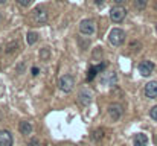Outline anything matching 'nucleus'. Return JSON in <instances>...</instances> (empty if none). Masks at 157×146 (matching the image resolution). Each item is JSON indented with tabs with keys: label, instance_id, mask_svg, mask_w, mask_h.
I'll return each mask as SVG.
<instances>
[{
	"label": "nucleus",
	"instance_id": "nucleus-18",
	"mask_svg": "<svg viewBox=\"0 0 157 146\" xmlns=\"http://www.w3.org/2000/svg\"><path fill=\"white\" fill-rule=\"evenodd\" d=\"M149 116H151L153 120H156V122H157V105L151 108V111H149Z\"/></svg>",
	"mask_w": 157,
	"mask_h": 146
},
{
	"label": "nucleus",
	"instance_id": "nucleus-7",
	"mask_svg": "<svg viewBox=\"0 0 157 146\" xmlns=\"http://www.w3.org/2000/svg\"><path fill=\"white\" fill-rule=\"evenodd\" d=\"M14 143V138H12V134L6 129L0 131V146H12Z\"/></svg>",
	"mask_w": 157,
	"mask_h": 146
},
{
	"label": "nucleus",
	"instance_id": "nucleus-3",
	"mask_svg": "<svg viewBox=\"0 0 157 146\" xmlns=\"http://www.w3.org/2000/svg\"><path fill=\"white\" fill-rule=\"evenodd\" d=\"M79 32L83 35H93V32H95V23H93V20H83V22L79 23Z\"/></svg>",
	"mask_w": 157,
	"mask_h": 146
},
{
	"label": "nucleus",
	"instance_id": "nucleus-23",
	"mask_svg": "<svg viewBox=\"0 0 157 146\" xmlns=\"http://www.w3.org/2000/svg\"><path fill=\"white\" fill-rule=\"evenodd\" d=\"M38 72H40V70H38L37 67H32V75H38Z\"/></svg>",
	"mask_w": 157,
	"mask_h": 146
},
{
	"label": "nucleus",
	"instance_id": "nucleus-10",
	"mask_svg": "<svg viewBox=\"0 0 157 146\" xmlns=\"http://www.w3.org/2000/svg\"><path fill=\"white\" fill-rule=\"evenodd\" d=\"M107 67V64L105 63H102V64H99V65H92L90 69H88V73H87V81H92V79L98 75L99 72H102Z\"/></svg>",
	"mask_w": 157,
	"mask_h": 146
},
{
	"label": "nucleus",
	"instance_id": "nucleus-11",
	"mask_svg": "<svg viewBox=\"0 0 157 146\" xmlns=\"http://www.w3.org/2000/svg\"><path fill=\"white\" fill-rule=\"evenodd\" d=\"M78 101L83 104V105H88L92 102V93L88 90H81L79 91V96H78Z\"/></svg>",
	"mask_w": 157,
	"mask_h": 146
},
{
	"label": "nucleus",
	"instance_id": "nucleus-15",
	"mask_svg": "<svg viewBox=\"0 0 157 146\" xmlns=\"http://www.w3.org/2000/svg\"><path fill=\"white\" fill-rule=\"evenodd\" d=\"M148 5V0H134V6H136V9H145V6Z\"/></svg>",
	"mask_w": 157,
	"mask_h": 146
},
{
	"label": "nucleus",
	"instance_id": "nucleus-9",
	"mask_svg": "<svg viewBox=\"0 0 157 146\" xmlns=\"http://www.w3.org/2000/svg\"><path fill=\"white\" fill-rule=\"evenodd\" d=\"M108 116L113 119V122L119 120L121 116H122V108H121V105H118V104L110 105V107H108Z\"/></svg>",
	"mask_w": 157,
	"mask_h": 146
},
{
	"label": "nucleus",
	"instance_id": "nucleus-22",
	"mask_svg": "<svg viewBox=\"0 0 157 146\" xmlns=\"http://www.w3.org/2000/svg\"><path fill=\"white\" fill-rule=\"evenodd\" d=\"M95 5H96V6H102V5H104V0H95Z\"/></svg>",
	"mask_w": 157,
	"mask_h": 146
},
{
	"label": "nucleus",
	"instance_id": "nucleus-5",
	"mask_svg": "<svg viewBox=\"0 0 157 146\" xmlns=\"http://www.w3.org/2000/svg\"><path fill=\"white\" fill-rule=\"evenodd\" d=\"M139 72H140L142 76H149L154 72V63L153 61H148V59L142 61L139 64Z\"/></svg>",
	"mask_w": 157,
	"mask_h": 146
},
{
	"label": "nucleus",
	"instance_id": "nucleus-21",
	"mask_svg": "<svg viewBox=\"0 0 157 146\" xmlns=\"http://www.w3.org/2000/svg\"><path fill=\"white\" fill-rule=\"evenodd\" d=\"M31 2H32V0H17V3H18L20 6H29Z\"/></svg>",
	"mask_w": 157,
	"mask_h": 146
},
{
	"label": "nucleus",
	"instance_id": "nucleus-6",
	"mask_svg": "<svg viewBox=\"0 0 157 146\" xmlns=\"http://www.w3.org/2000/svg\"><path fill=\"white\" fill-rule=\"evenodd\" d=\"M143 93L148 99H156L157 97V82L156 81H149L145 88H143Z\"/></svg>",
	"mask_w": 157,
	"mask_h": 146
},
{
	"label": "nucleus",
	"instance_id": "nucleus-26",
	"mask_svg": "<svg viewBox=\"0 0 157 146\" xmlns=\"http://www.w3.org/2000/svg\"><path fill=\"white\" fill-rule=\"evenodd\" d=\"M6 2V0H0V5H2V3H5Z\"/></svg>",
	"mask_w": 157,
	"mask_h": 146
},
{
	"label": "nucleus",
	"instance_id": "nucleus-19",
	"mask_svg": "<svg viewBox=\"0 0 157 146\" xmlns=\"http://www.w3.org/2000/svg\"><path fill=\"white\" fill-rule=\"evenodd\" d=\"M40 56H41L43 59H47V58H49V49H47V47L41 49V52H40Z\"/></svg>",
	"mask_w": 157,
	"mask_h": 146
},
{
	"label": "nucleus",
	"instance_id": "nucleus-27",
	"mask_svg": "<svg viewBox=\"0 0 157 146\" xmlns=\"http://www.w3.org/2000/svg\"><path fill=\"white\" fill-rule=\"evenodd\" d=\"M156 29H157V26H156Z\"/></svg>",
	"mask_w": 157,
	"mask_h": 146
},
{
	"label": "nucleus",
	"instance_id": "nucleus-20",
	"mask_svg": "<svg viewBox=\"0 0 157 146\" xmlns=\"http://www.w3.org/2000/svg\"><path fill=\"white\" fill-rule=\"evenodd\" d=\"M28 146H40V140L37 137H34V138H31V142H29Z\"/></svg>",
	"mask_w": 157,
	"mask_h": 146
},
{
	"label": "nucleus",
	"instance_id": "nucleus-25",
	"mask_svg": "<svg viewBox=\"0 0 157 146\" xmlns=\"http://www.w3.org/2000/svg\"><path fill=\"white\" fill-rule=\"evenodd\" d=\"M154 143H156V145H157V134H156V136H154Z\"/></svg>",
	"mask_w": 157,
	"mask_h": 146
},
{
	"label": "nucleus",
	"instance_id": "nucleus-8",
	"mask_svg": "<svg viewBox=\"0 0 157 146\" xmlns=\"http://www.w3.org/2000/svg\"><path fill=\"white\" fill-rule=\"evenodd\" d=\"M47 11L44 8H37L35 11H34V20H35V23H46L47 22Z\"/></svg>",
	"mask_w": 157,
	"mask_h": 146
},
{
	"label": "nucleus",
	"instance_id": "nucleus-14",
	"mask_svg": "<svg viewBox=\"0 0 157 146\" xmlns=\"http://www.w3.org/2000/svg\"><path fill=\"white\" fill-rule=\"evenodd\" d=\"M37 40H38L37 32H28V35H26V41H28V44H29V46L35 44V43H37Z\"/></svg>",
	"mask_w": 157,
	"mask_h": 146
},
{
	"label": "nucleus",
	"instance_id": "nucleus-16",
	"mask_svg": "<svg viewBox=\"0 0 157 146\" xmlns=\"http://www.w3.org/2000/svg\"><path fill=\"white\" fill-rule=\"evenodd\" d=\"M102 137H104V131H102V129H96V131L92 134V138H93L95 142H99Z\"/></svg>",
	"mask_w": 157,
	"mask_h": 146
},
{
	"label": "nucleus",
	"instance_id": "nucleus-13",
	"mask_svg": "<svg viewBox=\"0 0 157 146\" xmlns=\"http://www.w3.org/2000/svg\"><path fill=\"white\" fill-rule=\"evenodd\" d=\"M20 132H22L23 136L31 134V132H32V125H31V122H28V120L20 122Z\"/></svg>",
	"mask_w": 157,
	"mask_h": 146
},
{
	"label": "nucleus",
	"instance_id": "nucleus-1",
	"mask_svg": "<svg viewBox=\"0 0 157 146\" xmlns=\"http://www.w3.org/2000/svg\"><path fill=\"white\" fill-rule=\"evenodd\" d=\"M124 40H125V32L119 28L111 29L110 34H108V43L111 46H121L124 43Z\"/></svg>",
	"mask_w": 157,
	"mask_h": 146
},
{
	"label": "nucleus",
	"instance_id": "nucleus-12",
	"mask_svg": "<svg viewBox=\"0 0 157 146\" xmlns=\"http://www.w3.org/2000/svg\"><path fill=\"white\" fill-rule=\"evenodd\" d=\"M148 145V137L146 134H142V132H139V134L134 136V146H146Z\"/></svg>",
	"mask_w": 157,
	"mask_h": 146
},
{
	"label": "nucleus",
	"instance_id": "nucleus-2",
	"mask_svg": "<svg viewBox=\"0 0 157 146\" xmlns=\"http://www.w3.org/2000/svg\"><path fill=\"white\" fill-rule=\"evenodd\" d=\"M58 85H60V90L64 91V93H70L73 90V85H75V79L72 75H64L60 78L58 81Z\"/></svg>",
	"mask_w": 157,
	"mask_h": 146
},
{
	"label": "nucleus",
	"instance_id": "nucleus-24",
	"mask_svg": "<svg viewBox=\"0 0 157 146\" xmlns=\"http://www.w3.org/2000/svg\"><path fill=\"white\" fill-rule=\"evenodd\" d=\"M124 2H125V0H114V3L118 5V6H119V5H122V3H124Z\"/></svg>",
	"mask_w": 157,
	"mask_h": 146
},
{
	"label": "nucleus",
	"instance_id": "nucleus-4",
	"mask_svg": "<svg viewBox=\"0 0 157 146\" xmlns=\"http://www.w3.org/2000/svg\"><path fill=\"white\" fill-rule=\"evenodd\" d=\"M125 15H127V11L124 8H121V6H114L110 11V18L114 23H121L122 20L125 18Z\"/></svg>",
	"mask_w": 157,
	"mask_h": 146
},
{
	"label": "nucleus",
	"instance_id": "nucleus-17",
	"mask_svg": "<svg viewBox=\"0 0 157 146\" xmlns=\"http://www.w3.org/2000/svg\"><path fill=\"white\" fill-rule=\"evenodd\" d=\"M17 47H18V43H17V41H15V43H11L8 47H6V54H11V52H14Z\"/></svg>",
	"mask_w": 157,
	"mask_h": 146
}]
</instances>
